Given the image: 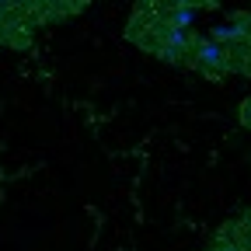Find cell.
Returning <instances> with one entry per match:
<instances>
[{
  "label": "cell",
  "instance_id": "6da1fadb",
  "mask_svg": "<svg viewBox=\"0 0 251 251\" xmlns=\"http://www.w3.org/2000/svg\"><path fill=\"white\" fill-rule=\"evenodd\" d=\"M227 251H234V248H227Z\"/></svg>",
  "mask_w": 251,
  "mask_h": 251
}]
</instances>
